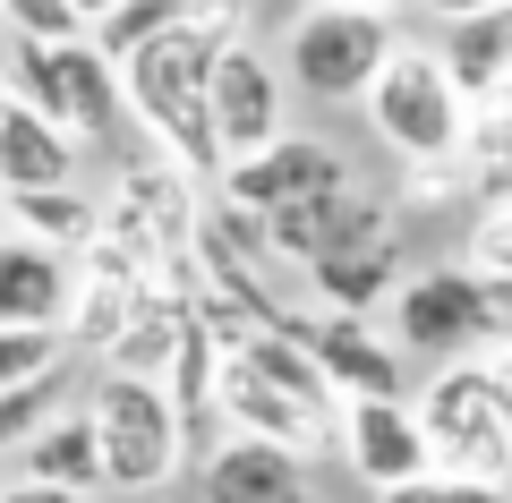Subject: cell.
Masks as SVG:
<instances>
[{
    "label": "cell",
    "mask_w": 512,
    "mask_h": 503,
    "mask_svg": "<svg viewBox=\"0 0 512 503\" xmlns=\"http://www.w3.org/2000/svg\"><path fill=\"white\" fill-rule=\"evenodd\" d=\"M77 359L69 333H0V393H18L26 376H43V367Z\"/></svg>",
    "instance_id": "28"
},
{
    "label": "cell",
    "mask_w": 512,
    "mask_h": 503,
    "mask_svg": "<svg viewBox=\"0 0 512 503\" xmlns=\"http://www.w3.org/2000/svg\"><path fill=\"white\" fill-rule=\"evenodd\" d=\"M342 452L350 469H359V486H402L427 469V435H419V410L410 401H342Z\"/></svg>",
    "instance_id": "15"
},
{
    "label": "cell",
    "mask_w": 512,
    "mask_h": 503,
    "mask_svg": "<svg viewBox=\"0 0 512 503\" xmlns=\"http://www.w3.org/2000/svg\"><path fill=\"white\" fill-rule=\"evenodd\" d=\"M0 111H9V86H0Z\"/></svg>",
    "instance_id": "34"
},
{
    "label": "cell",
    "mask_w": 512,
    "mask_h": 503,
    "mask_svg": "<svg viewBox=\"0 0 512 503\" xmlns=\"http://www.w3.org/2000/svg\"><path fill=\"white\" fill-rule=\"evenodd\" d=\"M111 9H120V0H77V18H86V35H94V26L111 18Z\"/></svg>",
    "instance_id": "32"
},
{
    "label": "cell",
    "mask_w": 512,
    "mask_h": 503,
    "mask_svg": "<svg viewBox=\"0 0 512 503\" xmlns=\"http://www.w3.org/2000/svg\"><path fill=\"white\" fill-rule=\"evenodd\" d=\"M77 393H86V367H77V359H60V367H43V376H26L18 393H0V461H18V452L35 444L60 410H77Z\"/></svg>",
    "instance_id": "21"
},
{
    "label": "cell",
    "mask_w": 512,
    "mask_h": 503,
    "mask_svg": "<svg viewBox=\"0 0 512 503\" xmlns=\"http://www.w3.org/2000/svg\"><path fill=\"white\" fill-rule=\"evenodd\" d=\"M410 273V239H402V205L384 222H367L359 239H342L333 256H316L308 273H299V290H308V307H325V316H384V299L402 290Z\"/></svg>",
    "instance_id": "11"
},
{
    "label": "cell",
    "mask_w": 512,
    "mask_h": 503,
    "mask_svg": "<svg viewBox=\"0 0 512 503\" xmlns=\"http://www.w3.org/2000/svg\"><path fill=\"white\" fill-rule=\"evenodd\" d=\"M77 410H86L94 452H103V495L146 503V495H163V486L188 469V427H180V410H171L163 384L94 367L86 393H77Z\"/></svg>",
    "instance_id": "3"
},
{
    "label": "cell",
    "mask_w": 512,
    "mask_h": 503,
    "mask_svg": "<svg viewBox=\"0 0 512 503\" xmlns=\"http://www.w3.org/2000/svg\"><path fill=\"white\" fill-rule=\"evenodd\" d=\"M9 214H18L26 239H43V248L60 256H86L94 239H103V205L86 197V188H35V197H0Z\"/></svg>",
    "instance_id": "22"
},
{
    "label": "cell",
    "mask_w": 512,
    "mask_h": 503,
    "mask_svg": "<svg viewBox=\"0 0 512 503\" xmlns=\"http://www.w3.org/2000/svg\"><path fill=\"white\" fill-rule=\"evenodd\" d=\"M197 342H205L197 307H188L180 290H146V299H137V316L111 333V350H103L94 367H111V376H146V384H171V367H180Z\"/></svg>",
    "instance_id": "16"
},
{
    "label": "cell",
    "mask_w": 512,
    "mask_h": 503,
    "mask_svg": "<svg viewBox=\"0 0 512 503\" xmlns=\"http://www.w3.org/2000/svg\"><path fill=\"white\" fill-rule=\"evenodd\" d=\"M214 188H222V205H231V214L274 222V214H291L299 197L350 188V162H342V145H333V137H316V128H291V137H274L265 154L231 162V171H222Z\"/></svg>",
    "instance_id": "10"
},
{
    "label": "cell",
    "mask_w": 512,
    "mask_h": 503,
    "mask_svg": "<svg viewBox=\"0 0 512 503\" xmlns=\"http://www.w3.org/2000/svg\"><path fill=\"white\" fill-rule=\"evenodd\" d=\"M384 214H393V205H384V197H367V188L350 180V188H325V197H299L291 214L256 222V231H265V248H274L291 273H308L316 256H333L342 239H359L367 222H384Z\"/></svg>",
    "instance_id": "17"
},
{
    "label": "cell",
    "mask_w": 512,
    "mask_h": 503,
    "mask_svg": "<svg viewBox=\"0 0 512 503\" xmlns=\"http://www.w3.org/2000/svg\"><path fill=\"white\" fill-rule=\"evenodd\" d=\"M299 350L333 384V401H410V359L393 350V333H376V316H325V307H308Z\"/></svg>",
    "instance_id": "12"
},
{
    "label": "cell",
    "mask_w": 512,
    "mask_h": 503,
    "mask_svg": "<svg viewBox=\"0 0 512 503\" xmlns=\"http://www.w3.org/2000/svg\"><path fill=\"white\" fill-rule=\"evenodd\" d=\"M461 265L512 290V205H470V231H461Z\"/></svg>",
    "instance_id": "26"
},
{
    "label": "cell",
    "mask_w": 512,
    "mask_h": 503,
    "mask_svg": "<svg viewBox=\"0 0 512 503\" xmlns=\"http://www.w3.org/2000/svg\"><path fill=\"white\" fill-rule=\"evenodd\" d=\"M410 410H419V435H427V469L512 486V350L427 367Z\"/></svg>",
    "instance_id": "2"
},
{
    "label": "cell",
    "mask_w": 512,
    "mask_h": 503,
    "mask_svg": "<svg viewBox=\"0 0 512 503\" xmlns=\"http://www.w3.org/2000/svg\"><path fill=\"white\" fill-rule=\"evenodd\" d=\"M0 503H77V495H60V486H35V478H18V486H0Z\"/></svg>",
    "instance_id": "31"
},
{
    "label": "cell",
    "mask_w": 512,
    "mask_h": 503,
    "mask_svg": "<svg viewBox=\"0 0 512 503\" xmlns=\"http://www.w3.org/2000/svg\"><path fill=\"white\" fill-rule=\"evenodd\" d=\"M436 60H444V77L461 86V103H470V111L512 103V9L453 18V26L436 35Z\"/></svg>",
    "instance_id": "19"
},
{
    "label": "cell",
    "mask_w": 512,
    "mask_h": 503,
    "mask_svg": "<svg viewBox=\"0 0 512 503\" xmlns=\"http://www.w3.org/2000/svg\"><path fill=\"white\" fill-rule=\"evenodd\" d=\"M205 9H214V0H205Z\"/></svg>",
    "instance_id": "35"
},
{
    "label": "cell",
    "mask_w": 512,
    "mask_h": 503,
    "mask_svg": "<svg viewBox=\"0 0 512 503\" xmlns=\"http://www.w3.org/2000/svg\"><path fill=\"white\" fill-rule=\"evenodd\" d=\"M69 307H77V256L26 231H0V333H69Z\"/></svg>",
    "instance_id": "13"
},
{
    "label": "cell",
    "mask_w": 512,
    "mask_h": 503,
    "mask_svg": "<svg viewBox=\"0 0 512 503\" xmlns=\"http://www.w3.org/2000/svg\"><path fill=\"white\" fill-rule=\"evenodd\" d=\"M248 35V0H214V9H197L188 26H171V35L137 43L128 60H111L120 69V103H128V128L154 145V154H171L180 171H197V180H214V60L231 52V43Z\"/></svg>",
    "instance_id": "1"
},
{
    "label": "cell",
    "mask_w": 512,
    "mask_h": 503,
    "mask_svg": "<svg viewBox=\"0 0 512 503\" xmlns=\"http://www.w3.org/2000/svg\"><path fill=\"white\" fill-rule=\"evenodd\" d=\"M367 128L384 137V154L402 162V171H436V162L470 154V103H461V86L444 77L436 43H402V52L376 69V86H367Z\"/></svg>",
    "instance_id": "5"
},
{
    "label": "cell",
    "mask_w": 512,
    "mask_h": 503,
    "mask_svg": "<svg viewBox=\"0 0 512 503\" xmlns=\"http://www.w3.org/2000/svg\"><path fill=\"white\" fill-rule=\"evenodd\" d=\"M384 333H393V350H402L410 367L478 359V350H495V333H504V282L470 273L461 256H444V265H410L402 290L384 299Z\"/></svg>",
    "instance_id": "4"
},
{
    "label": "cell",
    "mask_w": 512,
    "mask_h": 503,
    "mask_svg": "<svg viewBox=\"0 0 512 503\" xmlns=\"http://www.w3.org/2000/svg\"><path fill=\"white\" fill-rule=\"evenodd\" d=\"M402 52V26L367 18V9H325V0H308L291 26V43H282V86L308 94V103H367V86H376V69Z\"/></svg>",
    "instance_id": "7"
},
{
    "label": "cell",
    "mask_w": 512,
    "mask_h": 503,
    "mask_svg": "<svg viewBox=\"0 0 512 503\" xmlns=\"http://www.w3.org/2000/svg\"><path fill=\"white\" fill-rule=\"evenodd\" d=\"M214 418L231 435H256V444L299 452V461H325V452L342 444V410L299 401L291 384H274L256 359H239V350H222V359H214Z\"/></svg>",
    "instance_id": "8"
},
{
    "label": "cell",
    "mask_w": 512,
    "mask_h": 503,
    "mask_svg": "<svg viewBox=\"0 0 512 503\" xmlns=\"http://www.w3.org/2000/svg\"><path fill=\"white\" fill-rule=\"evenodd\" d=\"M205 0H120L103 26H94V52L103 60H128L137 43H154V35H171V26H188Z\"/></svg>",
    "instance_id": "24"
},
{
    "label": "cell",
    "mask_w": 512,
    "mask_h": 503,
    "mask_svg": "<svg viewBox=\"0 0 512 503\" xmlns=\"http://www.w3.org/2000/svg\"><path fill=\"white\" fill-rule=\"evenodd\" d=\"M461 171H470V205H512V103L470 111V154H461Z\"/></svg>",
    "instance_id": "23"
},
{
    "label": "cell",
    "mask_w": 512,
    "mask_h": 503,
    "mask_svg": "<svg viewBox=\"0 0 512 503\" xmlns=\"http://www.w3.org/2000/svg\"><path fill=\"white\" fill-rule=\"evenodd\" d=\"M495 350H512V290H504V333H495Z\"/></svg>",
    "instance_id": "33"
},
{
    "label": "cell",
    "mask_w": 512,
    "mask_h": 503,
    "mask_svg": "<svg viewBox=\"0 0 512 503\" xmlns=\"http://www.w3.org/2000/svg\"><path fill=\"white\" fill-rule=\"evenodd\" d=\"M86 180V145L60 120L9 103L0 111V197H35V188H77Z\"/></svg>",
    "instance_id": "18"
},
{
    "label": "cell",
    "mask_w": 512,
    "mask_h": 503,
    "mask_svg": "<svg viewBox=\"0 0 512 503\" xmlns=\"http://www.w3.org/2000/svg\"><path fill=\"white\" fill-rule=\"evenodd\" d=\"M214 162L231 171V162H248V154H265L274 137H291V86H282V60L265 52V43H248L239 35L231 52L214 60ZM214 171V180H222Z\"/></svg>",
    "instance_id": "9"
},
{
    "label": "cell",
    "mask_w": 512,
    "mask_h": 503,
    "mask_svg": "<svg viewBox=\"0 0 512 503\" xmlns=\"http://www.w3.org/2000/svg\"><path fill=\"white\" fill-rule=\"evenodd\" d=\"M325 9H367V18L402 26V18H427V0H325Z\"/></svg>",
    "instance_id": "29"
},
{
    "label": "cell",
    "mask_w": 512,
    "mask_h": 503,
    "mask_svg": "<svg viewBox=\"0 0 512 503\" xmlns=\"http://www.w3.org/2000/svg\"><path fill=\"white\" fill-rule=\"evenodd\" d=\"M197 495L205 503H316V461L256 435H214V452H197Z\"/></svg>",
    "instance_id": "14"
},
{
    "label": "cell",
    "mask_w": 512,
    "mask_h": 503,
    "mask_svg": "<svg viewBox=\"0 0 512 503\" xmlns=\"http://www.w3.org/2000/svg\"><path fill=\"white\" fill-rule=\"evenodd\" d=\"M376 503H512V486H487V478H453V469H419V478L384 486Z\"/></svg>",
    "instance_id": "27"
},
{
    "label": "cell",
    "mask_w": 512,
    "mask_h": 503,
    "mask_svg": "<svg viewBox=\"0 0 512 503\" xmlns=\"http://www.w3.org/2000/svg\"><path fill=\"white\" fill-rule=\"evenodd\" d=\"M0 86H9V103L43 111V120H60L77 145H120V69H111L103 52L86 43H9V60H0Z\"/></svg>",
    "instance_id": "6"
},
{
    "label": "cell",
    "mask_w": 512,
    "mask_h": 503,
    "mask_svg": "<svg viewBox=\"0 0 512 503\" xmlns=\"http://www.w3.org/2000/svg\"><path fill=\"white\" fill-rule=\"evenodd\" d=\"M487 9H512V0H427V18L453 26V18H487Z\"/></svg>",
    "instance_id": "30"
},
{
    "label": "cell",
    "mask_w": 512,
    "mask_h": 503,
    "mask_svg": "<svg viewBox=\"0 0 512 503\" xmlns=\"http://www.w3.org/2000/svg\"><path fill=\"white\" fill-rule=\"evenodd\" d=\"M0 35L9 43H86L77 0H0Z\"/></svg>",
    "instance_id": "25"
},
{
    "label": "cell",
    "mask_w": 512,
    "mask_h": 503,
    "mask_svg": "<svg viewBox=\"0 0 512 503\" xmlns=\"http://www.w3.org/2000/svg\"><path fill=\"white\" fill-rule=\"evenodd\" d=\"M18 478H35V486H60V495H103V452H94V427H86V410H60L52 427L35 435V444L18 452Z\"/></svg>",
    "instance_id": "20"
}]
</instances>
